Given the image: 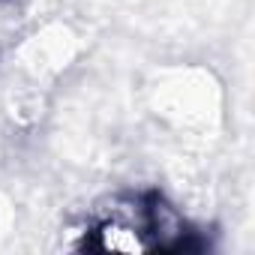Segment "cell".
Listing matches in <instances>:
<instances>
[{
  "label": "cell",
  "instance_id": "cell-3",
  "mask_svg": "<svg viewBox=\"0 0 255 255\" xmlns=\"http://www.w3.org/2000/svg\"><path fill=\"white\" fill-rule=\"evenodd\" d=\"M72 60V36L57 27V30H42L36 36H30L21 45V66L33 75V78H48L57 75L60 69H66Z\"/></svg>",
  "mask_w": 255,
  "mask_h": 255
},
{
  "label": "cell",
  "instance_id": "cell-1",
  "mask_svg": "<svg viewBox=\"0 0 255 255\" xmlns=\"http://www.w3.org/2000/svg\"><path fill=\"white\" fill-rule=\"evenodd\" d=\"M186 219L162 201V195H120L99 207L84 225L81 249L102 252H144V249H183L189 237Z\"/></svg>",
  "mask_w": 255,
  "mask_h": 255
},
{
  "label": "cell",
  "instance_id": "cell-2",
  "mask_svg": "<svg viewBox=\"0 0 255 255\" xmlns=\"http://www.w3.org/2000/svg\"><path fill=\"white\" fill-rule=\"evenodd\" d=\"M156 93H159V114L168 117L180 129H204L219 114L216 87L204 72L195 69L174 72L168 81H162Z\"/></svg>",
  "mask_w": 255,
  "mask_h": 255
}]
</instances>
